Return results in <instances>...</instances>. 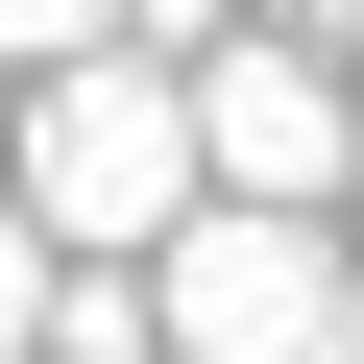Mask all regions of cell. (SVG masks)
<instances>
[{"label":"cell","mask_w":364,"mask_h":364,"mask_svg":"<svg viewBox=\"0 0 364 364\" xmlns=\"http://www.w3.org/2000/svg\"><path fill=\"white\" fill-rule=\"evenodd\" d=\"M25 170V243L49 267H170V219H195V97H170L146 49H97V73H25V122H0Z\"/></svg>","instance_id":"obj_1"},{"label":"cell","mask_w":364,"mask_h":364,"mask_svg":"<svg viewBox=\"0 0 364 364\" xmlns=\"http://www.w3.org/2000/svg\"><path fill=\"white\" fill-rule=\"evenodd\" d=\"M146 340L170 364H364V267H340V219H170V267H146Z\"/></svg>","instance_id":"obj_2"},{"label":"cell","mask_w":364,"mask_h":364,"mask_svg":"<svg viewBox=\"0 0 364 364\" xmlns=\"http://www.w3.org/2000/svg\"><path fill=\"white\" fill-rule=\"evenodd\" d=\"M170 97H195V195H219V219H340V170H364V122H340V49H267V25H219Z\"/></svg>","instance_id":"obj_3"},{"label":"cell","mask_w":364,"mask_h":364,"mask_svg":"<svg viewBox=\"0 0 364 364\" xmlns=\"http://www.w3.org/2000/svg\"><path fill=\"white\" fill-rule=\"evenodd\" d=\"M25 364H170V340H146V267H49V340H25Z\"/></svg>","instance_id":"obj_4"},{"label":"cell","mask_w":364,"mask_h":364,"mask_svg":"<svg viewBox=\"0 0 364 364\" xmlns=\"http://www.w3.org/2000/svg\"><path fill=\"white\" fill-rule=\"evenodd\" d=\"M122 49V0H0V73H97Z\"/></svg>","instance_id":"obj_5"},{"label":"cell","mask_w":364,"mask_h":364,"mask_svg":"<svg viewBox=\"0 0 364 364\" xmlns=\"http://www.w3.org/2000/svg\"><path fill=\"white\" fill-rule=\"evenodd\" d=\"M49 340V243H25V195H0V364Z\"/></svg>","instance_id":"obj_6"},{"label":"cell","mask_w":364,"mask_h":364,"mask_svg":"<svg viewBox=\"0 0 364 364\" xmlns=\"http://www.w3.org/2000/svg\"><path fill=\"white\" fill-rule=\"evenodd\" d=\"M243 25H267V49H364V0H243Z\"/></svg>","instance_id":"obj_7"},{"label":"cell","mask_w":364,"mask_h":364,"mask_svg":"<svg viewBox=\"0 0 364 364\" xmlns=\"http://www.w3.org/2000/svg\"><path fill=\"white\" fill-rule=\"evenodd\" d=\"M340 122H364V49H340Z\"/></svg>","instance_id":"obj_8"},{"label":"cell","mask_w":364,"mask_h":364,"mask_svg":"<svg viewBox=\"0 0 364 364\" xmlns=\"http://www.w3.org/2000/svg\"><path fill=\"white\" fill-rule=\"evenodd\" d=\"M340 267H364V219H340Z\"/></svg>","instance_id":"obj_9"}]
</instances>
